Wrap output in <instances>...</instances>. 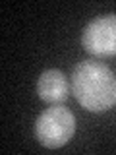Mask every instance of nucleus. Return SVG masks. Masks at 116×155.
<instances>
[{
	"label": "nucleus",
	"mask_w": 116,
	"mask_h": 155,
	"mask_svg": "<svg viewBox=\"0 0 116 155\" xmlns=\"http://www.w3.org/2000/svg\"><path fill=\"white\" fill-rule=\"evenodd\" d=\"M37 93L48 105H60L70 97V81L60 70H45L39 76Z\"/></svg>",
	"instance_id": "nucleus-4"
},
{
	"label": "nucleus",
	"mask_w": 116,
	"mask_h": 155,
	"mask_svg": "<svg viewBox=\"0 0 116 155\" xmlns=\"http://www.w3.org/2000/svg\"><path fill=\"white\" fill-rule=\"evenodd\" d=\"M76 134V116L62 105H50L39 114L35 122V138L48 149L62 147Z\"/></svg>",
	"instance_id": "nucleus-2"
},
{
	"label": "nucleus",
	"mask_w": 116,
	"mask_h": 155,
	"mask_svg": "<svg viewBox=\"0 0 116 155\" xmlns=\"http://www.w3.org/2000/svg\"><path fill=\"white\" fill-rule=\"evenodd\" d=\"M70 84L77 103L91 113H105L116 103V78L103 62H79L72 72Z\"/></svg>",
	"instance_id": "nucleus-1"
},
{
	"label": "nucleus",
	"mask_w": 116,
	"mask_h": 155,
	"mask_svg": "<svg viewBox=\"0 0 116 155\" xmlns=\"http://www.w3.org/2000/svg\"><path fill=\"white\" fill-rule=\"evenodd\" d=\"M81 45L89 54L110 58L116 54V14L95 18L81 33Z\"/></svg>",
	"instance_id": "nucleus-3"
}]
</instances>
